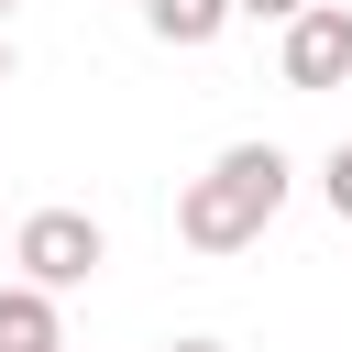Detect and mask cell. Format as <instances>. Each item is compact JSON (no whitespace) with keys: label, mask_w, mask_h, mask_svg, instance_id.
<instances>
[{"label":"cell","mask_w":352,"mask_h":352,"mask_svg":"<svg viewBox=\"0 0 352 352\" xmlns=\"http://www.w3.org/2000/svg\"><path fill=\"white\" fill-rule=\"evenodd\" d=\"M286 187H297L286 143H220L209 176L176 187V242H187V253H253L264 220L286 209Z\"/></svg>","instance_id":"6da1fadb"},{"label":"cell","mask_w":352,"mask_h":352,"mask_svg":"<svg viewBox=\"0 0 352 352\" xmlns=\"http://www.w3.org/2000/svg\"><path fill=\"white\" fill-rule=\"evenodd\" d=\"M11 264H22L33 286H55V297H66V286H88V275L110 264V231H99L88 209H33V220L11 231Z\"/></svg>","instance_id":"7a4b0ae2"},{"label":"cell","mask_w":352,"mask_h":352,"mask_svg":"<svg viewBox=\"0 0 352 352\" xmlns=\"http://www.w3.org/2000/svg\"><path fill=\"white\" fill-rule=\"evenodd\" d=\"M275 77H286L297 99H319V88H341V77H352V11H341V0H319V11H297V22L275 33Z\"/></svg>","instance_id":"3957f363"},{"label":"cell","mask_w":352,"mask_h":352,"mask_svg":"<svg viewBox=\"0 0 352 352\" xmlns=\"http://www.w3.org/2000/svg\"><path fill=\"white\" fill-rule=\"evenodd\" d=\"M231 22H242V0H143V33H154V44H176V55L220 44Z\"/></svg>","instance_id":"277c9868"},{"label":"cell","mask_w":352,"mask_h":352,"mask_svg":"<svg viewBox=\"0 0 352 352\" xmlns=\"http://www.w3.org/2000/svg\"><path fill=\"white\" fill-rule=\"evenodd\" d=\"M44 341H66V319H55V286L11 275V286H0V352H44Z\"/></svg>","instance_id":"5b68a950"},{"label":"cell","mask_w":352,"mask_h":352,"mask_svg":"<svg viewBox=\"0 0 352 352\" xmlns=\"http://www.w3.org/2000/svg\"><path fill=\"white\" fill-rule=\"evenodd\" d=\"M319 198H330V220H352V143L319 154Z\"/></svg>","instance_id":"8992f818"},{"label":"cell","mask_w":352,"mask_h":352,"mask_svg":"<svg viewBox=\"0 0 352 352\" xmlns=\"http://www.w3.org/2000/svg\"><path fill=\"white\" fill-rule=\"evenodd\" d=\"M297 11H319V0H242V22H275V33H286Z\"/></svg>","instance_id":"52a82bcc"},{"label":"cell","mask_w":352,"mask_h":352,"mask_svg":"<svg viewBox=\"0 0 352 352\" xmlns=\"http://www.w3.org/2000/svg\"><path fill=\"white\" fill-rule=\"evenodd\" d=\"M165 352H220V341H165Z\"/></svg>","instance_id":"ba28073f"},{"label":"cell","mask_w":352,"mask_h":352,"mask_svg":"<svg viewBox=\"0 0 352 352\" xmlns=\"http://www.w3.org/2000/svg\"><path fill=\"white\" fill-rule=\"evenodd\" d=\"M0 88H11V33H0Z\"/></svg>","instance_id":"9c48e42d"},{"label":"cell","mask_w":352,"mask_h":352,"mask_svg":"<svg viewBox=\"0 0 352 352\" xmlns=\"http://www.w3.org/2000/svg\"><path fill=\"white\" fill-rule=\"evenodd\" d=\"M11 11H22V0H0V22H11Z\"/></svg>","instance_id":"30bf717a"},{"label":"cell","mask_w":352,"mask_h":352,"mask_svg":"<svg viewBox=\"0 0 352 352\" xmlns=\"http://www.w3.org/2000/svg\"><path fill=\"white\" fill-rule=\"evenodd\" d=\"M44 352H66V341H44Z\"/></svg>","instance_id":"8fae6325"}]
</instances>
